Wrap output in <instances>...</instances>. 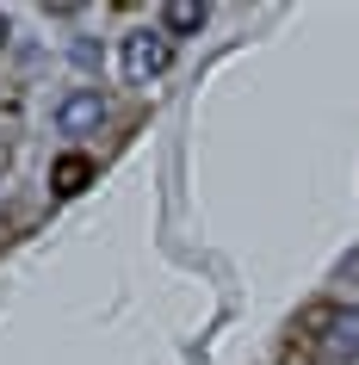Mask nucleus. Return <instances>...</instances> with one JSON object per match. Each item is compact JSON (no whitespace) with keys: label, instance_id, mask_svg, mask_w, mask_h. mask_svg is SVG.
Segmentation results:
<instances>
[{"label":"nucleus","instance_id":"nucleus-2","mask_svg":"<svg viewBox=\"0 0 359 365\" xmlns=\"http://www.w3.org/2000/svg\"><path fill=\"white\" fill-rule=\"evenodd\" d=\"M56 124H62V136L99 130V124H106V99H99V87H75V93L56 106Z\"/></svg>","mask_w":359,"mask_h":365},{"label":"nucleus","instance_id":"nucleus-3","mask_svg":"<svg viewBox=\"0 0 359 365\" xmlns=\"http://www.w3.org/2000/svg\"><path fill=\"white\" fill-rule=\"evenodd\" d=\"M340 322H347V309L322 297V304L298 309V322H291V341H298V346H310V341H322V334H328V328H340Z\"/></svg>","mask_w":359,"mask_h":365},{"label":"nucleus","instance_id":"nucleus-6","mask_svg":"<svg viewBox=\"0 0 359 365\" xmlns=\"http://www.w3.org/2000/svg\"><path fill=\"white\" fill-rule=\"evenodd\" d=\"M6 38H13V25H6V13H0V43H6Z\"/></svg>","mask_w":359,"mask_h":365},{"label":"nucleus","instance_id":"nucleus-5","mask_svg":"<svg viewBox=\"0 0 359 365\" xmlns=\"http://www.w3.org/2000/svg\"><path fill=\"white\" fill-rule=\"evenodd\" d=\"M198 25H205V6H198V0H168V6H161V31H168V38H186Z\"/></svg>","mask_w":359,"mask_h":365},{"label":"nucleus","instance_id":"nucleus-1","mask_svg":"<svg viewBox=\"0 0 359 365\" xmlns=\"http://www.w3.org/2000/svg\"><path fill=\"white\" fill-rule=\"evenodd\" d=\"M173 62V38L168 31H131L124 38V75L131 81H155Z\"/></svg>","mask_w":359,"mask_h":365},{"label":"nucleus","instance_id":"nucleus-4","mask_svg":"<svg viewBox=\"0 0 359 365\" xmlns=\"http://www.w3.org/2000/svg\"><path fill=\"white\" fill-rule=\"evenodd\" d=\"M87 180H93V161H87V155H56V161H50V186H56V198L87 192Z\"/></svg>","mask_w":359,"mask_h":365}]
</instances>
